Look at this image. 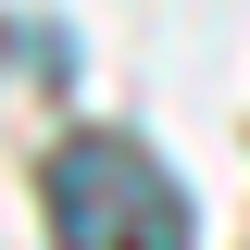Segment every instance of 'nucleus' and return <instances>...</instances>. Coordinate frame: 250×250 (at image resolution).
<instances>
[{"mask_svg":"<svg viewBox=\"0 0 250 250\" xmlns=\"http://www.w3.org/2000/svg\"><path fill=\"white\" fill-rule=\"evenodd\" d=\"M50 225L62 250H188V188L150 163V138H125V125H88V138H62L50 150Z\"/></svg>","mask_w":250,"mask_h":250,"instance_id":"obj_1","label":"nucleus"}]
</instances>
